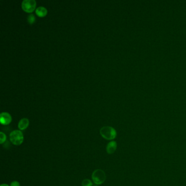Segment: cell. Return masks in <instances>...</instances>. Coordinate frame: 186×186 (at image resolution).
Here are the masks:
<instances>
[{
	"label": "cell",
	"mask_w": 186,
	"mask_h": 186,
	"mask_svg": "<svg viewBox=\"0 0 186 186\" xmlns=\"http://www.w3.org/2000/svg\"><path fill=\"white\" fill-rule=\"evenodd\" d=\"M100 134L104 139L107 140H113L116 137V130L112 127L105 126L100 130Z\"/></svg>",
	"instance_id": "1"
},
{
	"label": "cell",
	"mask_w": 186,
	"mask_h": 186,
	"mask_svg": "<svg viewBox=\"0 0 186 186\" xmlns=\"http://www.w3.org/2000/svg\"><path fill=\"white\" fill-rule=\"evenodd\" d=\"M12 119L10 115L6 112H3L0 115V122L3 125H7L10 123L12 122Z\"/></svg>",
	"instance_id": "5"
},
{
	"label": "cell",
	"mask_w": 186,
	"mask_h": 186,
	"mask_svg": "<svg viewBox=\"0 0 186 186\" xmlns=\"http://www.w3.org/2000/svg\"><path fill=\"white\" fill-rule=\"evenodd\" d=\"M7 139V137L5 133H3V132L0 133V144H2L5 142Z\"/></svg>",
	"instance_id": "11"
},
{
	"label": "cell",
	"mask_w": 186,
	"mask_h": 186,
	"mask_svg": "<svg viewBox=\"0 0 186 186\" xmlns=\"http://www.w3.org/2000/svg\"><path fill=\"white\" fill-rule=\"evenodd\" d=\"M82 186H92L93 184H92V181L89 179H85L82 181Z\"/></svg>",
	"instance_id": "9"
},
{
	"label": "cell",
	"mask_w": 186,
	"mask_h": 186,
	"mask_svg": "<svg viewBox=\"0 0 186 186\" xmlns=\"http://www.w3.org/2000/svg\"></svg>",
	"instance_id": "14"
},
{
	"label": "cell",
	"mask_w": 186,
	"mask_h": 186,
	"mask_svg": "<svg viewBox=\"0 0 186 186\" xmlns=\"http://www.w3.org/2000/svg\"><path fill=\"white\" fill-rule=\"evenodd\" d=\"M10 186H20V184L18 181H14L11 182Z\"/></svg>",
	"instance_id": "12"
},
{
	"label": "cell",
	"mask_w": 186,
	"mask_h": 186,
	"mask_svg": "<svg viewBox=\"0 0 186 186\" xmlns=\"http://www.w3.org/2000/svg\"><path fill=\"white\" fill-rule=\"evenodd\" d=\"M0 186H9L7 184H2Z\"/></svg>",
	"instance_id": "13"
},
{
	"label": "cell",
	"mask_w": 186,
	"mask_h": 186,
	"mask_svg": "<svg viewBox=\"0 0 186 186\" xmlns=\"http://www.w3.org/2000/svg\"><path fill=\"white\" fill-rule=\"evenodd\" d=\"M29 125V120L27 118H23L20 120L18 123V128L20 130H25Z\"/></svg>",
	"instance_id": "7"
},
{
	"label": "cell",
	"mask_w": 186,
	"mask_h": 186,
	"mask_svg": "<svg viewBox=\"0 0 186 186\" xmlns=\"http://www.w3.org/2000/svg\"><path fill=\"white\" fill-rule=\"evenodd\" d=\"M10 142L13 145H20L24 142V135L19 130L12 131L9 135Z\"/></svg>",
	"instance_id": "3"
},
{
	"label": "cell",
	"mask_w": 186,
	"mask_h": 186,
	"mask_svg": "<svg viewBox=\"0 0 186 186\" xmlns=\"http://www.w3.org/2000/svg\"><path fill=\"white\" fill-rule=\"evenodd\" d=\"M35 20H36V17H35V15H33V14H29V15L28 16V23L30 24H32L33 23H34Z\"/></svg>",
	"instance_id": "10"
},
{
	"label": "cell",
	"mask_w": 186,
	"mask_h": 186,
	"mask_svg": "<svg viewBox=\"0 0 186 186\" xmlns=\"http://www.w3.org/2000/svg\"><path fill=\"white\" fill-rule=\"evenodd\" d=\"M47 10L46 8L43 6H40L36 8V14L40 17H43L47 14Z\"/></svg>",
	"instance_id": "8"
},
{
	"label": "cell",
	"mask_w": 186,
	"mask_h": 186,
	"mask_svg": "<svg viewBox=\"0 0 186 186\" xmlns=\"http://www.w3.org/2000/svg\"><path fill=\"white\" fill-rule=\"evenodd\" d=\"M21 7L26 12H32L36 7V2L35 0H24L21 3Z\"/></svg>",
	"instance_id": "4"
},
{
	"label": "cell",
	"mask_w": 186,
	"mask_h": 186,
	"mask_svg": "<svg viewBox=\"0 0 186 186\" xmlns=\"http://www.w3.org/2000/svg\"><path fill=\"white\" fill-rule=\"evenodd\" d=\"M92 179L94 184L99 185L103 184L105 181L106 175L103 170L101 169H97L93 172Z\"/></svg>",
	"instance_id": "2"
},
{
	"label": "cell",
	"mask_w": 186,
	"mask_h": 186,
	"mask_svg": "<svg viewBox=\"0 0 186 186\" xmlns=\"http://www.w3.org/2000/svg\"><path fill=\"white\" fill-rule=\"evenodd\" d=\"M117 149V143L115 141L109 142L107 146V151L108 154H114Z\"/></svg>",
	"instance_id": "6"
}]
</instances>
